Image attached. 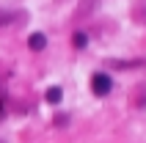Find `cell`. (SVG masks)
<instances>
[{"mask_svg": "<svg viewBox=\"0 0 146 143\" xmlns=\"http://www.w3.org/2000/svg\"><path fill=\"white\" fill-rule=\"evenodd\" d=\"M11 22H17L14 11H0V28H3V25H11Z\"/></svg>", "mask_w": 146, "mask_h": 143, "instance_id": "6", "label": "cell"}, {"mask_svg": "<svg viewBox=\"0 0 146 143\" xmlns=\"http://www.w3.org/2000/svg\"><path fill=\"white\" fill-rule=\"evenodd\" d=\"M55 124L58 127H66V124H69V116H55Z\"/></svg>", "mask_w": 146, "mask_h": 143, "instance_id": "8", "label": "cell"}, {"mask_svg": "<svg viewBox=\"0 0 146 143\" xmlns=\"http://www.w3.org/2000/svg\"><path fill=\"white\" fill-rule=\"evenodd\" d=\"M110 88H113V80L108 77L105 72H97V74L91 77V91H94L97 96H108V94H110Z\"/></svg>", "mask_w": 146, "mask_h": 143, "instance_id": "1", "label": "cell"}, {"mask_svg": "<svg viewBox=\"0 0 146 143\" xmlns=\"http://www.w3.org/2000/svg\"><path fill=\"white\" fill-rule=\"evenodd\" d=\"M97 3H99V0H86V3H80V8H77V14H80V17H88L91 11L97 8Z\"/></svg>", "mask_w": 146, "mask_h": 143, "instance_id": "5", "label": "cell"}, {"mask_svg": "<svg viewBox=\"0 0 146 143\" xmlns=\"http://www.w3.org/2000/svg\"><path fill=\"white\" fill-rule=\"evenodd\" d=\"M28 47H31L33 52H41V50L47 47V36H44V33H33L31 39H28Z\"/></svg>", "mask_w": 146, "mask_h": 143, "instance_id": "3", "label": "cell"}, {"mask_svg": "<svg viewBox=\"0 0 146 143\" xmlns=\"http://www.w3.org/2000/svg\"><path fill=\"white\" fill-rule=\"evenodd\" d=\"M72 39H74V47H86V44H88V36H86V33H74Z\"/></svg>", "mask_w": 146, "mask_h": 143, "instance_id": "7", "label": "cell"}, {"mask_svg": "<svg viewBox=\"0 0 146 143\" xmlns=\"http://www.w3.org/2000/svg\"><path fill=\"white\" fill-rule=\"evenodd\" d=\"M6 116V105H3V96H0V119Z\"/></svg>", "mask_w": 146, "mask_h": 143, "instance_id": "9", "label": "cell"}, {"mask_svg": "<svg viewBox=\"0 0 146 143\" xmlns=\"http://www.w3.org/2000/svg\"><path fill=\"white\" fill-rule=\"evenodd\" d=\"M108 66L110 69H138V66H146L143 58H135V61H119V58H113V61H108Z\"/></svg>", "mask_w": 146, "mask_h": 143, "instance_id": "2", "label": "cell"}, {"mask_svg": "<svg viewBox=\"0 0 146 143\" xmlns=\"http://www.w3.org/2000/svg\"><path fill=\"white\" fill-rule=\"evenodd\" d=\"M44 99H47L50 105H58L61 99H64V91H61L58 85H52V88H47V94H44Z\"/></svg>", "mask_w": 146, "mask_h": 143, "instance_id": "4", "label": "cell"}]
</instances>
